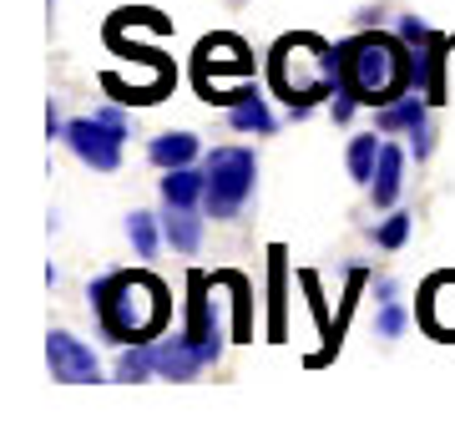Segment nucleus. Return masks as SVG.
I'll return each mask as SVG.
<instances>
[{"mask_svg":"<svg viewBox=\"0 0 455 425\" xmlns=\"http://www.w3.org/2000/svg\"><path fill=\"white\" fill-rule=\"evenodd\" d=\"M339 86L364 107H385V101L415 92V51L379 31L349 36L339 46Z\"/></svg>","mask_w":455,"mask_h":425,"instance_id":"f257e3e1","label":"nucleus"},{"mask_svg":"<svg viewBox=\"0 0 455 425\" xmlns=\"http://www.w3.org/2000/svg\"><path fill=\"white\" fill-rule=\"evenodd\" d=\"M268 82L293 116H304L319 97L339 92V46H329L324 36L293 31L268 51Z\"/></svg>","mask_w":455,"mask_h":425,"instance_id":"f03ea898","label":"nucleus"},{"mask_svg":"<svg viewBox=\"0 0 455 425\" xmlns=\"http://www.w3.org/2000/svg\"><path fill=\"white\" fill-rule=\"evenodd\" d=\"M92 304L97 319L107 329V340L116 344H137L152 340L167 325V284L152 274H107L92 284Z\"/></svg>","mask_w":455,"mask_h":425,"instance_id":"7ed1b4c3","label":"nucleus"},{"mask_svg":"<svg viewBox=\"0 0 455 425\" xmlns=\"http://www.w3.org/2000/svg\"><path fill=\"white\" fill-rule=\"evenodd\" d=\"M248 76H253V51L238 36H208L197 46V92H203V101L238 107L243 97L259 92Z\"/></svg>","mask_w":455,"mask_h":425,"instance_id":"20e7f679","label":"nucleus"},{"mask_svg":"<svg viewBox=\"0 0 455 425\" xmlns=\"http://www.w3.org/2000/svg\"><path fill=\"white\" fill-rule=\"evenodd\" d=\"M203 172H208V193H203L208 212L212 218H233V212L253 197L259 163H253V152L248 148H218L208 163H203Z\"/></svg>","mask_w":455,"mask_h":425,"instance_id":"39448f33","label":"nucleus"},{"mask_svg":"<svg viewBox=\"0 0 455 425\" xmlns=\"http://www.w3.org/2000/svg\"><path fill=\"white\" fill-rule=\"evenodd\" d=\"M127 116L122 112H97V116H76V122H66V148L76 152L86 167H97V172H116L122 163V142H127Z\"/></svg>","mask_w":455,"mask_h":425,"instance_id":"423d86ee","label":"nucleus"},{"mask_svg":"<svg viewBox=\"0 0 455 425\" xmlns=\"http://www.w3.org/2000/svg\"><path fill=\"white\" fill-rule=\"evenodd\" d=\"M46 365H51V375L61 380V385H92V380H101L97 355H92V349H86L76 334H66V329H51Z\"/></svg>","mask_w":455,"mask_h":425,"instance_id":"0eeeda50","label":"nucleus"},{"mask_svg":"<svg viewBox=\"0 0 455 425\" xmlns=\"http://www.w3.org/2000/svg\"><path fill=\"white\" fill-rule=\"evenodd\" d=\"M212 360H218V349L188 340V334H172V340L157 344V375L163 380H193V375H203Z\"/></svg>","mask_w":455,"mask_h":425,"instance_id":"6e6552de","label":"nucleus"},{"mask_svg":"<svg viewBox=\"0 0 455 425\" xmlns=\"http://www.w3.org/2000/svg\"><path fill=\"white\" fill-rule=\"evenodd\" d=\"M445 51H451L445 36H430L425 46H415V92L425 101H445V61H451Z\"/></svg>","mask_w":455,"mask_h":425,"instance_id":"1a4fd4ad","label":"nucleus"},{"mask_svg":"<svg viewBox=\"0 0 455 425\" xmlns=\"http://www.w3.org/2000/svg\"><path fill=\"white\" fill-rule=\"evenodd\" d=\"M374 127L385 132V137H395V132H420L425 127V97L420 92H405V97L385 101L374 112Z\"/></svg>","mask_w":455,"mask_h":425,"instance_id":"9d476101","label":"nucleus"},{"mask_svg":"<svg viewBox=\"0 0 455 425\" xmlns=\"http://www.w3.org/2000/svg\"><path fill=\"white\" fill-rule=\"evenodd\" d=\"M400 188H405V152L385 148L379 152V167H374V182H370L374 208H390L395 197H400Z\"/></svg>","mask_w":455,"mask_h":425,"instance_id":"9b49d317","label":"nucleus"},{"mask_svg":"<svg viewBox=\"0 0 455 425\" xmlns=\"http://www.w3.org/2000/svg\"><path fill=\"white\" fill-rule=\"evenodd\" d=\"M203 193H208V172H197L193 163H188V167H167L163 203H172V208H193Z\"/></svg>","mask_w":455,"mask_h":425,"instance_id":"f8f14e48","label":"nucleus"},{"mask_svg":"<svg viewBox=\"0 0 455 425\" xmlns=\"http://www.w3.org/2000/svg\"><path fill=\"white\" fill-rule=\"evenodd\" d=\"M147 157L163 167V172H167V167H188L197 157V137H193V132H163V137H152Z\"/></svg>","mask_w":455,"mask_h":425,"instance_id":"ddd939ff","label":"nucleus"},{"mask_svg":"<svg viewBox=\"0 0 455 425\" xmlns=\"http://www.w3.org/2000/svg\"><path fill=\"white\" fill-rule=\"evenodd\" d=\"M163 233H167V244L178 248V253H197V244H203V218H197L193 208H172V203H167Z\"/></svg>","mask_w":455,"mask_h":425,"instance_id":"4468645a","label":"nucleus"},{"mask_svg":"<svg viewBox=\"0 0 455 425\" xmlns=\"http://www.w3.org/2000/svg\"><path fill=\"white\" fill-rule=\"evenodd\" d=\"M289 253L283 248H268V340H283V274H289Z\"/></svg>","mask_w":455,"mask_h":425,"instance_id":"2eb2a0df","label":"nucleus"},{"mask_svg":"<svg viewBox=\"0 0 455 425\" xmlns=\"http://www.w3.org/2000/svg\"><path fill=\"white\" fill-rule=\"evenodd\" d=\"M379 152H385V142H379L374 132H364V137H355V142H349V178H355L359 188H370V182H374Z\"/></svg>","mask_w":455,"mask_h":425,"instance_id":"dca6fc26","label":"nucleus"},{"mask_svg":"<svg viewBox=\"0 0 455 425\" xmlns=\"http://www.w3.org/2000/svg\"><path fill=\"white\" fill-rule=\"evenodd\" d=\"M228 122H233V132H274V112H268V101L259 92L243 97L238 107H228Z\"/></svg>","mask_w":455,"mask_h":425,"instance_id":"f3484780","label":"nucleus"},{"mask_svg":"<svg viewBox=\"0 0 455 425\" xmlns=\"http://www.w3.org/2000/svg\"><path fill=\"white\" fill-rule=\"evenodd\" d=\"M157 370V344L137 340L132 349H122V360H116V380H127V385H137V380H147Z\"/></svg>","mask_w":455,"mask_h":425,"instance_id":"a211bd4d","label":"nucleus"},{"mask_svg":"<svg viewBox=\"0 0 455 425\" xmlns=\"http://www.w3.org/2000/svg\"><path fill=\"white\" fill-rule=\"evenodd\" d=\"M127 238H132V248H137L142 259H152L167 233L157 229V218H152V212H132V218H127Z\"/></svg>","mask_w":455,"mask_h":425,"instance_id":"6ab92c4d","label":"nucleus"},{"mask_svg":"<svg viewBox=\"0 0 455 425\" xmlns=\"http://www.w3.org/2000/svg\"><path fill=\"white\" fill-rule=\"evenodd\" d=\"M410 223H415L410 212H390V218H385V223L374 229V244H379V248H405V238H410Z\"/></svg>","mask_w":455,"mask_h":425,"instance_id":"aec40b11","label":"nucleus"},{"mask_svg":"<svg viewBox=\"0 0 455 425\" xmlns=\"http://www.w3.org/2000/svg\"><path fill=\"white\" fill-rule=\"evenodd\" d=\"M405 309H400V304H395V299H385V309H379V340H400V334H405Z\"/></svg>","mask_w":455,"mask_h":425,"instance_id":"412c9836","label":"nucleus"},{"mask_svg":"<svg viewBox=\"0 0 455 425\" xmlns=\"http://www.w3.org/2000/svg\"><path fill=\"white\" fill-rule=\"evenodd\" d=\"M430 36H435V31H430V26H425L420 16H400V41H405L410 51H415V46H425Z\"/></svg>","mask_w":455,"mask_h":425,"instance_id":"4be33fe9","label":"nucleus"},{"mask_svg":"<svg viewBox=\"0 0 455 425\" xmlns=\"http://www.w3.org/2000/svg\"><path fill=\"white\" fill-rule=\"evenodd\" d=\"M355 107H359V101L339 86V92H334V122H349V116H355Z\"/></svg>","mask_w":455,"mask_h":425,"instance_id":"5701e85b","label":"nucleus"},{"mask_svg":"<svg viewBox=\"0 0 455 425\" xmlns=\"http://www.w3.org/2000/svg\"><path fill=\"white\" fill-rule=\"evenodd\" d=\"M410 137H415V157H425V152H430V127H420V132H410Z\"/></svg>","mask_w":455,"mask_h":425,"instance_id":"b1692460","label":"nucleus"}]
</instances>
